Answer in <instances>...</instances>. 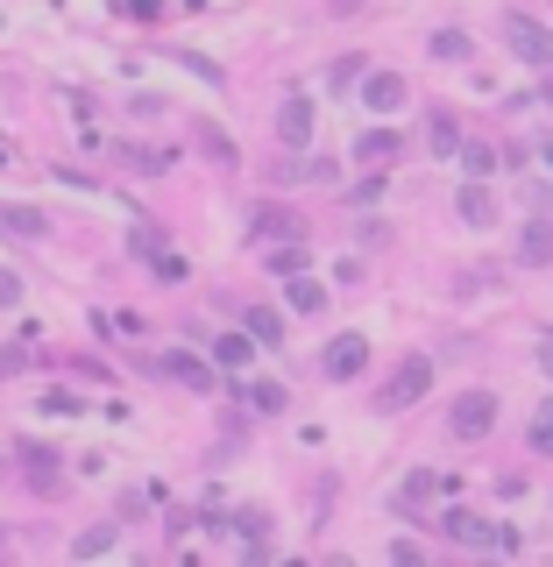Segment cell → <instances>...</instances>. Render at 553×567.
<instances>
[{"instance_id":"obj_1","label":"cell","mask_w":553,"mask_h":567,"mask_svg":"<svg viewBox=\"0 0 553 567\" xmlns=\"http://www.w3.org/2000/svg\"><path fill=\"white\" fill-rule=\"evenodd\" d=\"M504 43H511V57H518V64L553 71V29H546V22H532L525 8H511V15H504Z\"/></svg>"},{"instance_id":"obj_2","label":"cell","mask_w":553,"mask_h":567,"mask_svg":"<svg viewBox=\"0 0 553 567\" xmlns=\"http://www.w3.org/2000/svg\"><path fill=\"white\" fill-rule=\"evenodd\" d=\"M447 539H461V546H518V532L511 525H490V518H476V511H447Z\"/></svg>"},{"instance_id":"obj_3","label":"cell","mask_w":553,"mask_h":567,"mask_svg":"<svg viewBox=\"0 0 553 567\" xmlns=\"http://www.w3.org/2000/svg\"><path fill=\"white\" fill-rule=\"evenodd\" d=\"M447 426H454L461 440H483V433L497 426V397H490V390H468L454 412H447Z\"/></svg>"},{"instance_id":"obj_4","label":"cell","mask_w":553,"mask_h":567,"mask_svg":"<svg viewBox=\"0 0 553 567\" xmlns=\"http://www.w3.org/2000/svg\"><path fill=\"white\" fill-rule=\"evenodd\" d=\"M426 383H433V362H426V355H412L398 376H390L383 404H390V412H405V404H419V397H426Z\"/></svg>"},{"instance_id":"obj_5","label":"cell","mask_w":553,"mask_h":567,"mask_svg":"<svg viewBox=\"0 0 553 567\" xmlns=\"http://www.w3.org/2000/svg\"><path fill=\"white\" fill-rule=\"evenodd\" d=\"M362 107H369V114H398V107H405V78H398V71H369V78H362Z\"/></svg>"},{"instance_id":"obj_6","label":"cell","mask_w":553,"mask_h":567,"mask_svg":"<svg viewBox=\"0 0 553 567\" xmlns=\"http://www.w3.org/2000/svg\"><path fill=\"white\" fill-rule=\"evenodd\" d=\"M454 213H461L468 227H497V192H490L483 178H468V185H461V199H454Z\"/></svg>"},{"instance_id":"obj_7","label":"cell","mask_w":553,"mask_h":567,"mask_svg":"<svg viewBox=\"0 0 553 567\" xmlns=\"http://www.w3.org/2000/svg\"><path fill=\"white\" fill-rule=\"evenodd\" d=\"M362 362H369V341H362V334H341V341L327 348V376H334V383L362 376Z\"/></svg>"},{"instance_id":"obj_8","label":"cell","mask_w":553,"mask_h":567,"mask_svg":"<svg viewBox=\"0 0 553 567\" xmlns=\"http://www.w3.org/2000/svg\"><path fill=\"white\" fill-rule=\"evenodd\" d=\"M518 263H532V270L553 263V227H546V220H532V227L518 234Z\"/></svg>"},{"instance_id":"obj_9","label":"cell","mask_w":553,"mask_h":567,"mask_svg":"<svg viewBox=\"0 0 553 567\" xmlns=\"http://www.w3.org/2000/svg\"><path fill=\"white\" fill-rule=\"evenodd\" d=\"M277 135L298 149V142H312V107L305 100H284V114H277Z\"/></svg>"},{"instance_id":"obj_10","label":"cell","mask_w":553,"mask_h":567,"mask_svg":"<svg viewBox=\"0 0 553 567\" xmlns=\"http://www.w3.org/2000/svg\"><path fill=\"white\" fill-rule=\"evenodd\" d=\"M355 156H362V164H390V156H398V135L369 128V135H355Z\"/></svg>"},{"instance_id":"obj_11","label":"cell","mask_w":553,"mask_h":567,"mask_svg":"<svg viewBox=\"0 0 553 567\" xmlns=\"http://www.w3.org/2000/svg\"><path fill=\"white\" fill-rule=\"evenodd\" d=\"M242 327H249L263 348H277V341H284V319H277L270 305H249V312H242Z\"/></svg>"},{"instance_id":"obj_12","label":"cell","mask_w":553,"mask_h":567,"mask_svg":"<svg viewBox=\"0 0 553 567\" xmlns=\"http://www.w3.org/2000/svg\"><path fill=\"white\" fill-rule=\"evenodd\" d=\"M256 348H263L256 334H249V341H242V334H220V341H213V362H227V369H249V355H256Z\"/></svg>"},{"instance_id":"obj_13","label":"cell","mask_w":553,"mask_h":567,"mask_svg":"<svg viewBox=\"0 0 553 567\" xmlns=\"http://www.w3.org/2000/svg\"><path fill=\"white\" fill-rule=\"evenodd\" d=\"M284 305L312 319V312H320V305H327V291H320V284H305V277H291V284H284Z\"/></svg>"},{"instance_id":"obj_14","label":"cell","mask_w":553,"mask_h":567,"mask_svg":"<svg viewBox=\"0 0 553 567\" xmlns=\"http://www.w3.org/2000/svg\"><path fill=\"white\" fill-rule=\"evenodd\" d=\"M433 57H440V64H468V57H476V43H468L461 29H440V36H433Z\"/></svg>"},{"instance_id":"obj_15","label":"cell","mask_w":553,"mask_h":567,"mask_svg":"<svg viewBox=\"0 0 553 567\" xmlns=\"http://www.w3.org/2000/svg\"><path fill=\"white\" fill-rule=\"evenodd\" d=\"M164 369H171V376H178L185 390H213V369H206V362H192V355H171Z\"/></svg>"},{"instance_id":"obj_16","label":"cell","mask_w":553,"mask_h":567,"mask_svg":"<svg viewBox=\"0 0 553 567\" xmlns=\"http://www.w3.org/2000/svg\"><path fill=\"white\" fill-rule=\"evenodd\" d=\"M461 171H468V178H490V171H497V149H490V142H461Z\"/></svg>"},{"instance_id":"obj_17","label":"cell","mask_w":553,"mask_h":567,"mask_svg":"<svg viewBox=\"0 0 553 567\" xmlns=\"http://www.w3.org/2000/svg\"><path fill=\"white\" fill-rule=\"evenodd\" d=\"M532 454H553V397L539 404V419H532Z\"/></svg>"},{"instance_id":"obj_18","label":"cell","mask_w":553,"mask_h":567,"mask_svg":"<svg viewBox=\"0 0 553 567\" xmlns=\"http://www.w3.org/2000/svg\"><path fill=\"white\" fill-rule=\"evenodd\" d=\"M256 234H263V241H291V234H298V220H291V213H263V220H256Z\"/></svg>"},{"instance_id":"obj_19","label":"cell","mask_w":553,"mask_h":567,"mask_svg":"<svg viewBox=\"0 0 553 567\" xmlns=\"http://www.w3.org/2000/svg\"><path fill=\"white\" fill-rule=\"evenodd\" d=\"M242 397L256 404V412H284V390H277V383H249Z\"/></svg>"},{"instance_id":"obj_20","label":"cell","mask_w":553,"mask_h":567,"mask_svg":"<svg viewBox=\"0 0 553 567\" xmlns=\"http://www.w3.org/2000/svg\"><path fill=\"white\" fill-rule=\"evenodd\" d=\"M107 546H114V525H93V532H78L71 553H86V560H93V553H107Z\"/></svg>"},{"instance_id":"obj_21","label":"cell","mask_w":553,"mask_h":567,"mask_svg":"<svg viewBox=\"0 0 553 567\" xmlns=\"http://www.w3.org/2000/svg\"><path fill=\"white\" fill-rule=\"evenodd\" d=\"M0 234H43V213H0Z\"/></svg>"},{"instance_id":"obj_22","label":"cell","mask_w":553,"mask_h":567,"mask_svg":"<svg viewBox=\"0 0 553 567\" xmlns=\"http://www.w3.org/2000/svg\"><path fill=\"white\" fill-rule=\"evenodd\" d=\"M433 149H461V128H454V114H433Z\"/></svg>"},{"instance_id":"obj_23","label":"cell","mask_w":553,"mask_h":567,"mask_svg":"<svg viewBox=\"0 0 553 567\" xmlns=\"http://www.w3.org/2000/svg\"><path fill=\"white\" fill-rule=\"evenodd\" d=\"M156 277H171V284H185L192 270H185V256H164V249H156Z\"/></svg>"},{"instance_id":"obj_24","label":"cell","mask_w":553,"mask_h":567,"mask_svg":"<svg viewBox=\"0 0 553 567\" xmlns=\"http://www.w3.org/2000/svg\"><path fill=\"white\" fill-rule=\"evenodd\" d=\"M15 298H22V277H15V270H0V305H15Z\"/></svg>"},{"instance_id":"obj_25","label":"cell","mask_w":553,"mask_h":567,"mask_svg":"<svg viewBox=\"0 0 553 567\" xmlns=\"http://www.w3.org/2000/svg\"><path fill=\"white\" fill-rule=\"evenodd\" d=\"M121 8H128V15H156V8H164V0H121Z\"/></svg>"},{"instance_id":"obj_26","label":"cell","mask_w":553,"mask_h":567,"mask_svg":"<svg viewBox=\"0 0 553 567\" xmlns=\"http://www.w3.org/2000/svg\"><path fill=\"white\" fill-rule=\"evenodd\" d=\"M539 369H553V334H546V341H539Z\"/></svg>"},{"instance_id":"obj_27","label":"cell","mask_w":553,"mask_h":567,"mask_svg":"<svg viewBox=\"0 0 553 567\" xmlns=\"http://www.w3.org/2000/svg\"><path fill=\"white\" fill-rule=\"evenodd\" d=\"M546 107H553V78H546Z\"/></svg>"}]
</instances>
